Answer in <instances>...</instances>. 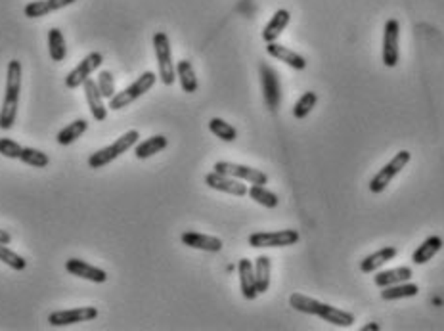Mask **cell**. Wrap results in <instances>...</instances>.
Segmentation results:
<instances>
[{"mask_svg":"<svg viewBox=\"0 0 444 331\" xmlns=\"http://www.w3.org/2000/svg\"><path fill=\"white\" fill-rule=\"evenodd\" d=\"M22 62L12 60L8 64L6 90H4V102H2V109H0V128L2 130H10L14 127L20 92H22Z\"/></svg>","mask_w":444,"mask_h":331,"instance_id":"cell-2","label":"cell"},{"mask_svg":"<svg viewBox=\"0 0 444 331\" xmlns=\"http://www.w3.org/2000/svg\"><path fill=\"white\" fill-rule=\"evenodd\" d=\"M140 140V133L138 130H127V133L119 136L117 140L106 146V148L98 149L96 154H92L88 157V167L90 169H102V167H106L109 165L112 161H115L117 157H121L123 154H127L128 149L134 148L136 146V142Z\"/></svg>","mask_w":444,"mask_h":331,"instance_id":"cell-3","label":"cell"},{"mask_svg":"<svg viewBox=\"0 0 444 331\" xmlns=\"http://www.w3.org/2000/svg\"><path fill=\"white\" fill-rule=\"evenodd\" d=\"M23 151V146L12 138H0V155H4L8 159H20Z\"/></svg>","mask_w":444,"mask_h":331,"instance_id":"cell-35","label":"cell"},{"mask_svg":"<svg viewBox=\"0 0 444 331\" xmlns=\"http://www.w3.org/2000/svg\"><path fill=\"white\" fill-rule=\"evenodd\" d=\"M20 161L29 165V167H35V169H44L50 163V159L44 151H39L35 148H23L22 155H20Z\"/></svg>","mask_w":444,"mask_h":331,"instance_id":"cell-33","label":"cell"},{"mask_svg":"<svg viewBox=\"0 0 444 331\" xmlns=\"http://www.w3.org/2000/svg\"><path fill=\"white\" fill-rule=\"evenodd\" d=\"M261 83H262V94H264V102L270 112H276L282 102V86H280V77L268 64H261Z\"/></svg>","mask_w":444,"mask_h":331,"instance_id":"cell-10","label":"cell"},{"mask_svg":"<svg viewBox=\"0 0 444 331\" xmlns=\"http://www.w3.org/2000/svg\"><path fill=\"white\" fill-rule=\"evenodd\" d=\"M267 52L268 56L280 60L282 64L289 65V67H293V69L297 71H303L304 67H307V60H304L301 54H297V52H293V50L288 48V46H283V44H278L276 41L274 43H268Z\"/></svg>","mask_w":444,"mask_h":331,"instance_id":"cell-18","label":"cell"},{"mask_svg":"<svg viewBox=\"0 0 444 331\" xmlns=\"http://www.w3.org/2000/svg\"><path fill=\"white\" fill-rule=\"evenodd\" d=\"M209 130H211L217 138L224 142H234L238 138V130L232 127V125H228L224 119H219V117H215V119L209 121Z\"/></svg>","mask_w":444,"mask_h":331,"instance_id":"cell-30","label":"cell"},{"mask_svg":"<svg viewBox=\"0 0 444 331\" xmlns=\"http://www.w3.org/2000/svg\"><path fill=\"white\" fill-rule=\"evenodd\" d=\"M414 278V272L410 266H398L391 268V270H383V272H377L374 278V282L377 288H389V285H395V283L408 282Z\"/></svg>","mask_w":444,"mask_h":331,"instance_id":"cell-21","label":"cell"},{"mask_svg":"<svg viewBox=\"0 0 444 331\" xmlns=\"http://www.w3.org/2000/svg\"><path fill=\"white\" fill-rule=\"evenodd\" d=\"M94 318H98V309H94V306H81V309L56 310V312H52L48 316V324L54 325V327H62V325L90 322Z\"/></svg>","mask_w":444,"mask_h":331,"instance_id":"cell-12","label":"cell"},{"mask_svg":"<svg viewBox=\"0 0 444 331\" xmlns=\"http://www.w3.org/2000/svg\"><path fill=\"white\" fill-rule=\"evenodd\" d=\"M289 20H291V14H289L288 10H278L272 18H270V22L267 23V27L262 29V41L264 43H274L278 41V36L282 35L283 29L289 25Z\"/></svg>","mask_w":444,"mask_h":331,"instance_id":"cell-20","label":"cell"},{"mask_svg":"<svg viewBox=\"0 0 444 331\" xmlns=\"http://www.w3.org/2000/svg\"><path fill=\"white\" fill-rule=\"evenodd\" d=\"M156 81H157V77L154 71H146V73H142L140 77L136 79L133 85L127 86L125 90H121L119 94L115 92V96L109 100V109H113V112L125 109V107L133 104L134 100H138L140 96H144L152 86L156 85Z\"/></svg>","mask_w":444,"mask_h":331,"instance_id":"cell-4","label":"cell"},{"mask_svg":"<svg viewBox=\"0 0 444 331\" xmlns=\"http://www.w3.org/2000/svg\"><path fill=\"white\" fill-rule=\"evenodd\" d=\"M238 272H240V288L241 295L247 301H253L259 295L257 291V278H255V264L249 259H241L238 262Z\"/></svg>","mask_w":444,"mask_h":331,"instance_id":"cell-17","label":"cell"},{"mask_svg":"<svg viewBox=\"0 0 444 331\" xmlns=\"http://www.w3.org/2000/svg\"><path fill=\"white\" fill-rule=\"evenodd\" d=\"M396 255H398V249H396V247H383L379 251L368 255L366 259H362V262H360V270H362L364 274H372L375 270H379L385 262L393 261Z\"/></svg>","mask_w":444,"mask_h":331,"instance_id":"cell-19","label":"cell"},{"mask_svg":"<svg viewBox=\"0 0 444 331\" xmlns=\"http://www.w3.org/2000/svg\"><path fill=\"white\" fill-rule=\"evenodd\" d=\"M247 194H249V198L253 199V201H257V203L262 205V207H267V209H276L278 203H280V199H278V196H276L274 191H270L268 188H264L262 184H253V186L247 190Z\"/></svg>","mask_w":444,"mask_h":331,"instance_id":"cell-29","label":"cell"},{"mask_svg":"<svg viewBox=\"0 0 444 331\" xmlns=\"http://www.w3.org/2000/svg\"><path fill=\"white\" fill-rule=\"evenodd\" d=\"M299 241L297 230H280V232H255L249 236V245L255 249H270V247H289Z\"/></svg>","mask_w":444,"mask_h":331,"instance_id":"cell-7","label":"cell"},{"mask_svg":"<svg viewBox=\"0 0 444 331\" xmlns=\"http://www.w3.org/2000/svg\"><path fill=\"white\" fill-rule=\"evenodd\" d=\"M180 240L186 247L191 249H199V251H209V253H219L222 249V240L215 238V236H207V234L199 232H184Z\"/></svg>","mask_w":444,"mask_h":331,"instance_id":"cell-15","label":"cell"},{"mask_svg":"<svg viewBox=\"0 0 444 331\" xmlns=\"http://www.w3.org/2000/svg\"><path fill=\"white\" fill-rule=\"evenodd\" d=\"M12 241V236L6 232V230H0V243H10Z\"/></svg>","mask_w":444,"mask_h":331,"instance_id":"cell-37","label":"cell"},{"mask_svg":"<svg viewBox=\"0 0 444 331\" xmlns=\"http://www.w3.org/2000/svg\"><path fill=\"white\" fill-rule=\"evenodd\" d=\"M65 270H67L69 274L94 283H104L107 280L106 270H102V268L98 266H92V264L81 261V259H67V262H65Z\"/></svg>","mask_w":444,"mask_h":331,"instance_id":"cell-14","label":"cell"},{"mask_svg":"<svg viewBox=\"0 0 444 331\" xmlns=\"http://www.w3.org/2000/svg\"><path fill=\"white\" fill-rule=\"evenodd\" d=\"M316 102V92H304L303 96L297 100L295 106H293V117H295V119H304V117H309V113L314 109Z\"/></svg>","mask_w":444,"mask_h":331,"instance_id":"cell-31","label":"cell"},{"mask_svg":"<svg viewBox=\"0 0 444 331\" xmlns=\"http://www.w3.org/2000/svg\"><path fill=\"white\" fill-rule=\"evenodd\" d=\"M48 52L50 58L54 62H64L65 56H67V46H65V39L62 35V31L58 27H52L48 31Z\"/></svg>","mask_w":444,"mask_h":331,"instance_id":"cell-27","label":"cell"},{"mask_svg":"<svg viewBox=\"0 0 444 331\" xmlns=\"http://www.w3.org/2000/svg\"><path fill=\"white\" fill-rule=\"evenodd\" d=\"M205 184L213 188V190L217 191H224V194H230V196H238V198H243L247 194V186L238 180V178L234 177H228V175H222V173H217V170H213L209 173L207 177H205Z\"/></svg>","mask_w":444,"mask_h":331,"instance_id":"cell-13","label":"cell"},{"mask_svg":"<svg viewBox=\"0 0 444 331\" xmlns=\"http://www.w3.org/2000/svg\"><path fill=\"white\" fill-rule=\"evenodd\" d=\"M167 146H169V140H167L163 134H157V136H152V138H148V140L136 144L134 155H136L138 159H148V157H152V155L163 151Z\"/></svg>","mask_w":444,"mask_h":331,"instance_id":"cell-23","label":"cell"},{"mask_svg":"<svg viewBox=\"0 0 444 331\" xmlns=\"http://www.w3.org/2000/svg\"><path fill=\"white\" fill-rule=\"evenodd\" d=\"M177 79L180 81V86L186 94H194L198 90V77L188 60H180L177 64Z\"/></svg>","mask_w":444,"mask_h":331,"instance_id":"cell-25","label":"cell"},{"mask_svg":"<svg viewBox=\"0 0 444 331\" xmlns=\"http://www.w3.org/2000/svg\"><path fill=\"white\" fill-rule=\"evenodd\" d=\"M419 293V288L416 283L402 282L395 283V285H389V288H383L381 291V299L383 301H398V299H408V297H416Z\"/></svg>","mask_w":444,"mask_h":331,"instance_id":"cell-24","label":"cell"},{"mask_svg":"<svg viewBox=\"0 0 444 331\" xmlns=\"http://www.w3.org/2000/svg\"><path fill=\"white\" fill-rule=\"evenodd\" d=\"M370 330H379V325H366L364 331H370Z\"/></svg>","mask_w":444,"mask_h":331,"instance_id":"cell-38","label":"cell"},{"mask_svg":"<svg viewBox=\"0 0 444 331\" xmlns=\"http://www.w3.org/2000/svg\"><path fill=\"white\" fill-rule=\"evenodd\" d=\"M154 48H156L157 67H159V81L165 86H170L177 81V65L173 64V52H170V41L167 33H156L154 35Z\"/></svg>","mask_w":444,"mask_h":331,"instance_id":"cell-5","label":"cell"},{"mask_svg":"<svg viewBox=\"0 0 444 331\" xmlns=\"http://www.w3.org/2000/svg\"><path fill=\"white\" fill-rule=\"evenodd\" d=\"M289 304H291V309H295L297 312L322 318V320H325V322H330V324L333 325H337V327H351V325L354 324V316L351 312L335 309L332 304L320 303L316 299L303 295V293H293V295L289 297Z\"/></svg>","mask_w":444,"mask_h":331,"instance_id":"cell-1","label":"cell"},{"mask_svg":"<svg viewBox=\"0 0 444 331\" xmlns=\"http://www.w3.org/2000/svg\"><path fill=\"white\" fill-rule=\"evenodd\" d=\"M0 262H4L6 266L14 268L18 272H22V270L27 268V261L23 259L22 255L14 253L6 243H0Z\"/></svg>","mask_w":444,"mask_h":331,"instance_id":"cell-32","label":"cell"},{"mask_svg":"<svg viewBox=\"0 0 444 331\" xmlns=\"http://www.w3.org/2000/svg\"><path fill=\"white\" fill-rule=\"evenodd\" d=\"M255 264V278H257V291L259 293H267L268 288H270V259L267 255H261L257 257Z\"/></svg>","mask_w":444,"mask_h":331,"instance_id":"cell-28","label":"cell"},{"mask_svg":"<svg viewBox=\"0 0 444 331\" xmlns=\"http://www.w3.org/2000/svg\"><path fill=\"white\" fill-rule=\"evenodd\" d=\"M410 159H412L410 151H406V149L398 151V154H396L385 167H381V170H377V175L370 180V191H372V194H381V191H385V188H387L389 184L393 182V178L398 177L401 170L408 165Z\"/></svg>","mask_w":444,"mask_h":331,"instance_id":"cell-6","label":"cell"},{"mask_svg":"<svg viewBox=\"0 0 444 331\" xmlns=\"http://www.w3.org/2000/svg\"><path fill=\"white\" fill-rule=\"evenodd\" d=\"M104 64V56L100 52H90L88 56H85L81 60V64L75 67L73 71L67 73L65 77V86L67 88H79V86L85 85L86 79H90V75L96 69H100V65Z\"/></svg>","mask_w":444,"mask_h":331,"instance_id":"cell-8","label":"cell"},{"mask_svg":"<svg viewBox=\"0 0 444 331\" xmlns=\"http://www.w3.org/2000/svg\"><path fill=\"white\" fill-rule=\"evenodd\" d=\"M213 170L222 173V175H228V177L238 178V180H245V182H251V184H262V186H267V182H268V177L262 173V170H257V169H253V167H247V165H240V163L219 161V163H215Z\"/></svg>","mask_w":444,"mask_h":331,"instance_id":"cell-9","label":"cell"},{"mask_svg":"<svg viewBox=\"0 0 444 331\" xmlns=\"http://www.w3.org/2000/svg\"><path fill=\"white\" fill-rule=\"evenodd\" d=\"M83 86H85L86 102H88V109H90L94 121H98V123L106 121L107 107L104 104V96L100 94L98 86H96V81L94 79H86Z\"/></svg>","mask_w":444,"mask_h":331,"instance_id":"cell-16","label":"cell"},{"mask_svg":"<svg viewBox=\"0 0 444 331\" xmlns=\"http://www.w3.org/2000/svg\"><path fill=\"white\" fill-rule=\"evenodd\" d=\"M398 36H401V25L396 20H389L385 23V29H383V50H381L383 64L387 67H395L398 64V58H401Z\"/></svg>","mask_w":444,"mask_h":331,"instance_id":"cell-11","label":"cell"},{"mask_svg":"<svg viewBox=\"0 0 444 331\" xmlns=\"http://www.w3.org/2000/svg\"><path fill=\"white\" fill-rule=\"evenodd\" d=\"M86 130H88V123H86L85 119H77L73 121L71 125H67L65 128H62V130L58 133L56 140L60 146H69V144H73L75 140H79Z\"/></svg>","mask_w":444,"mask_h":331,"instance_id":"cell-26","label":"cell"},{"mask_svg":"<svg viewBox=\"0 0 444 331\" xmlns=\"http://www.w3.org/2000/svg\"><path fill=\"white\" fill-rule=\"evenodd\" d=\"M96 86H98L100 94L104 98L112 100L115 96V79H113L112 71H100L98 79H96Z\"/></svg>","mask_w":444,"mask_h":331,"instance_id":"cell-34","label":"cell"},{"mask_svg":"<svg viewBox=\"0 0 444 331\" xmlns=\"http://www.w3.org/2000/svg\"><path fill=\"white\" fill-rule=\"evenodd\" d=\"M44 2H46V10H48V14H52V12H56V10L71 6V4H73V2H77V0H44Z\"/></svg>","mask_w":444,"mask_h":331,"instance_id":"cell-36","label":"cell"},{"mask_svg":"<svg viewBox=\"0 0 444 331\" xmlns=\"http://www.w3.org/2000/svg\"><path fill=\"white\" fill-rule=\"evenodd\" d=\"M443 245L444 240L440 236H429V238L423 241L422 245L414 251V255H412V262H414V264H425V262H429L431 259L443 249Z\"/></svg>","mask_w":444,"mask_h":331,"instance_id":"cell-22","label":"cell"}]
</instances>
